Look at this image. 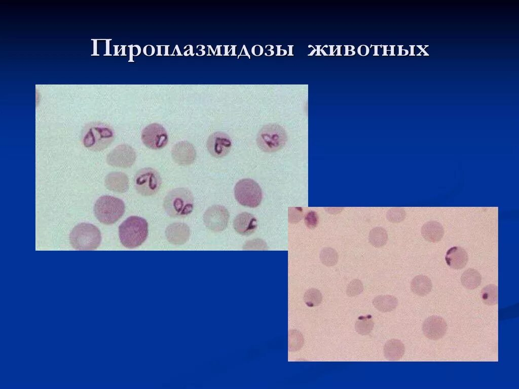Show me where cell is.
I'll use <instances>...</instances> for the list:
<instances>
[{
  "label": "cell",
  "instance_id": "5",
  "mask_svg": "<svg viewBox=\"0 0 519 389\" xmlns=\"http://www.w3.org/2000/svg\"><path fill=\"white\" fill-rule=\"evenodd\" d=\"M125 210L124 201L110 195L101 196L97 199L94 206L95 217L101 223L105 225L115 223L123 216Z\"/></svg>",
  "mask_w": 519,
  "mask_h": 389
},
{
  "label": "cell",
  "instance_id": "33",
  "mask_svg": "<svg viewBox=\"0 0 519 389\" xmlns=\"http://www.w3.org/2000/svg\"><path fill=\"white\" fill-rule=\"evenodd\" d=\"M416 47H418L421 51L424 53L423 56H429V54L425 51V49L422 48V45H416Z\"/></svg>",
  "mask_w": 519,
  "mask_h": 389
},
{
  "label": "cell",
  "instance_id": "18",
  "mask_svg": "<svg viewBox=\"0 0 519 389\" xmlns=\"http://www.w3.org/2000/svg\"><path fill=\"white\" fill-rule=\"evenodd\" d=\"M445 260L450 267L454 269H461L466 265L468 256L463 247L455 246L447 251Z\"/></svg>",
  "mask_w": 519,
  "mask_h": 389
},
{
  "label": "cell",
  "instance_id": "38",
  "mask_svg": "<svg viewBox=\"0 0 519 389\" xmlns=\"http://www.w3.org/2000/svg\"><path fill=\"white\" fill-rule=\"evenodd\" d=\"M334 46H335V45H329V47H330V54L328 55H329V56H333L334 55V54H333L334 51H333V48Z\"/></svg>",
  "mask_w": 519,
  "mask_h": 389
},
{
  "label": "cell",
  "instance_id": "16",
  "mask_svg": "<svg viewBox=\"0 0 519 389\" xmlns=\"http://www.w3.org/2000/svg\"><path fill=\"white\" fill-rule=\"evenodd\" d=\"M104 185L109 191L123 193L128 189L129 179L123 172L111 171L105 176Z\"/></svg>",
  "mask_w": 519,
  "mask_h": 389
},
{
  "label": "cell",
  "instance_id": "24",
  "mask_svg": "<svg viewBox=\"0 0 519 389\" xmlns=\"http://www.w3.org/2000/svg\"><path fill=\"white\" fill-rule=\"evenodd\" d=\"M369 243L375 247H381L385 245L388 240V233L382 227L373 228L369 232Z\"/></svg>",
  "mask_w": 519,
  "mask_h": 389
},
{
  "label": "cell",
  "instance_id": "39",
  "mask_svg": "<svg viewBox=\"0 0 519 389\" xmlns=\"http://www.w3.org/2000/svg\"><path fill=\"white\" fill-rule=\"evenodd\" d=\"M389 46L391 47V50H390L391 53L389 55L390 56H395V54H394V47L395 46V45H390Z\"/></svg>",
  "mask_w": 519,
  "mask_h": 389
},
{
  "label": "cell",
  "instance_id": "43",
  "mask_svg": "<svg viewBox=\"0 0 519 389\" xmlns=\"http://www.w3.org/2000/svg\"><path fill=\"white\" fill-rule=\"evenodd\" d=\"M320 51H321V52L322 53V54H323V55L324 56H328V54H326V53H325V51H324V50H323V49H322V48H321V49H320Z\"/></svg>",
  "mask_w": 519,
  "mask_h": 389
},
{
  "label": "cell",
  "instance_id": "32",
  "mask_svg": "<svg viewBox=\"0 0 519 389\" xmlns=\"http://www.w3.org/2000/svg\"><path fill=\"white\" fill-rule=\"evenodd\" d=\"M344 46L345 47V54H344V56H349L348 51H351L354 54H355V52L353 51L355 49V47L354 46L352 45V49L351 50L348 49V47L349 45H344Z\"/></svg>",
  "mask_w": 519,
  "mask_h": 389
},
{
  "label": "cell",
  "instance_id": "19",
  "mask_svg": "<svg viewBox=\"0 0 519 389\" xmlns=\"http://www.w3.org/2000/svg\"><path fill=\"white\" fill-rule=\"evenodd\" d=\"M422 237L427 241L437 242L443 237L444 231L442 225L436 221L425 223L421 229Z\"/></svg>",
  "mask_w": 519,
  "mask_h": 389
},
{
  "label": "cell",
  "instance_id": "42",
  "mask_svg": "<svg viewBox=\"0 0 519 389\" xmlns=\"http://www.w3.org/2000/svg\"><path fill=\"white\" fill-rule=\"evenodd\" d=\"M364 46H365V48H366V53H365V54L364 55V56H366L369 53V49L368 47L367 46L365 45H364Z\"/></svg>",
  "mask_w": 519,
  "mask_h": 389
},
{
  "label": "cell",
  "instance_id": "9",
  "mask_svg": "<svg viewBox=\"0 0 519 389\" xmlns=\"http://www.w3.org/2000/svg\"><path fill=\"white\" fill-rule=\"evenodd\" d=\"M141 138L145 146L153 150L162 149L168 142V135L166 129L158 123L146 125L141 131Z\"/></svg>",
  "mask_w": 519,
  "mask_h": 389
},
{
  "label": "cell",
  "instance_id": "22",
  "mask_svg": "<svg viewBox=\"0 0 519 389\" xmlns=\"http://www.w3.org/2000/svg\"><path fill=\"white\" fill-rule=\"evenodd\" d=\"M398 299L390 295H381L375 297L373 301V306L382 312H391L396 309L398 305Z\"/></svg>",
  "mask_w": 519,
  "mask_h": 389
},
{
  "label": "cell",
  "instance_id": "29",
  "mask_svg": "<svg viewBox=\"0 0 519 389\" xmlns=\"http://www.w3.org/2000/svg\"><path fill=\"white\" fill-rule=\"evenodd\" d=\"M406 217L404 209L400 207H393L386 213V218L390 222L398 223L403 221Z\"/></svg>",
  "mask_w": 519,
  "mask_h": 389
},
{
  "label": "cell",
  "instance_id": "44",
  "mask_svg": "<svg viewBox=\"0 0 519 389\" xmlns=\"http://www.w3.org/2000/svg\"><path fill=\"white\" fill-rule=\"evenodd\" d=\"M288 47H289V54L288 55V56H289V55H292L293 56V55L292 54V50H291L292 49L290 48L291 47V45H288Z\"/></svg>",
  "mask_w": 519,
  "mask_h": 389
},
{
  "label": "cell",
  "instance_id": "21",
  "mask_svg": "<svg viewBox=\"0 0 519 389\" xmlns=\"http://www.w3.org/2000/svg\"><path fill=\"white\" fill-rule=\"evenodd\" d=\"M410 288L413 293L416 295L425 296L431 292L432 283L428 276L425 275H418L412 279Z\"/></svg>",
  "mask_w": 519,
  "mask_h": 389
},
{
  "label": "cell",
  "instance_id": "34",
  "mask_svg": "<svg viewBox=\"0 0 519 389\" xmlns=\"http://www.w3.org/2000/svg\"><path fill=\"white\" fill-rule=\"evenodd\" d=\"M380 46V45H370V48H371V47H372V46H374V47H375V53H374V54H373V56H379V54H378V47L379 46Z\"/></svg>",
  "mask_w": 519,
  "mask_h": 389
},
{
  "label": "cell",
  "instance_id": "6",
  "mask_svg": "<svg viewBox=\"0 0 519 389\" xmlns=\"http://www.w3.org/2000/svg\"><path fill=\"white\" fill-rule=\"evenodd\" d=\"M256 140L261 150L274 152L284 146L287 140V134L283 126L277 123H270L259 130Z\"/></svg>",
  "mask_w": 519,
  "mask_h": 389
},
{
  "label": "cell",
  "instance_id": "37",
  "mask_svg": "<svg viewBox=\"0 0 519 389\" xmlns=\"http://www.w3.org/2000/svg\"><path fill=\"white\" fill-rule=\"evenodd\" d=\"M336 46L337 47V48L336 49L338 50L337 54H336V56H341L342 54H341V49H340V48H341V47H342V45H336Z\"/></svg>",
  "mask_w": 519,
  "mask_h": 389
},
{
  "label": "cell",
  "instance_id": "31",
  "mask_svg": "<svg viewBox=\"0 0 519 389\" xmlns=\"http://www.w3.org/2000/svg\"><path fill=\"white\" fill-rule=\"evenodd\" d=\"M306 222L308 227L313 228L316 227L318 222V217L316 212L311 211L306 217Z\"/></svg>",
  "mask_w": 519,
  "mask_h": 389
},
{
  "label": "cell",
  "instance_id": "4",
  "mask_svg": "<svg viewBox=\"0 0 519 389\" xmlns=\"http://www.w3.org/2000/svg\"><path fill=\"white\" fill-rule=\"evenodd\" d=\"M71 246L78 251H92L97 249L101 241L99 229L95 225L81 223L76 225L69 234Z\"/></svg>",
  "mask_w": 519,
  "mask_h": 389
},
{
  "label": "cell",
  "instance_id": "20",
  "mask_svg": "<svg viewBox=\"0 0 519 389\" xmlns=\"http://www.w3.org/2000/svg\"><path fill=\"white\" fill-rule=\"evenodd\" d=\"M405 347L399 339H391L387 341L384 346V355L389 361H398L404 355Z\"/></svg>",
  "mask_w": 519,
  "mask_h": 389
},
{
  "label": "cell",
  "instance_id": "15",
  "mask_svg": "<svg viewBox=\"0 0 519 389\" xmlns=\"http://www.w3.org/2000/svg\"><path fill=\"white\" fill-rule=\"evenodd\" d=\"M165 235L168 242L174 245H181L189 239V227L182 223H173L166 229Z\"/></svg>",
  "mask_w": 519,
  "mask_h": 389
},
{
  "label": "cell",
  "instance_id": "10",
  "mask_svg": "<svg viewBox=\"0 0 519 389\" xmlns=\"http://www.w3.org/2000/svg\"><path fill=\"white\" fill-rule=\"evenodd\" d=\"M136 159L135 149L127 144H121L107 154L106 161L113 167L128 168L134 163Z\"/></svg>",
  "mask_w": 519,
  "mask_h": 389
},
{
  "label": "cell",
  "instance_id": "40",
  "mask_svg": "<svg viewBox=\"0 0 519 389\" xmlns=\"http://www.w3.org/2000/svg\"><path fill=\"white\" fill-rule=\"evenodd\" d=\"M403 46V45H398V47H399V53L397 54L398 56H402V47Z\"/></svg>",
  "mask_w": 519,
  "mask_h": 389
},
{
  "label": "cell",
  "instance_id": "26",
  "mask_svg": "<svg viewBox=\"0 0 519 389\" xmlns=\"http://www.w3.org/2000/svg\"><path fill=\"white\" fill-rule=\"evenodd\" d=\"M374 327V322L370 314L359 316L355 324L356 331L361 335H368L373 330Z\"/></svg>",
  "mask_w": 519,
  "mask_h": 389
},
{
  "label": "cell",
  "instance_id": "17",
  "mask_svg": "<svg viewBox=\"0 0 519 389\" xmlns=\"http://www.w3.org/2000/svg\"><path fill=\"white\" fill-rule=\"evenodd\" d=\"M257 220L251 214L243 212L238 215L233 221L235 230L242 235L253 233L257 227Z\"/></svg>",
  "mask_w": 519,
  "mask_h": 389
},
{
  "label": "cell",
  "instance_id": "12",
  "mask_svg": "<svg viewBox=\"0 0 519 389\" xmlns=\"http://www.w3.org/2000/svg\"><path fill=\"white\" fill-rule=\"evenodd\" d=\"M206 147L209 153L215 157H221L227 155L232 147V140L230 136L223 131H215L208 136Z\"/></svg>",
  "mask_w": 519,
  "mask_h": 389
},
{
  "label": "cell",
  "instance_id": "41",
  "mask_svg": "<svg viewBox=\"0 0 519 389\" xmlns=\"http://www.w3.org/2000/svg\"><path fill=\"white\" fill-rule=\"evenodd\" d=\"M316 46L317 47V54H316V56H321V54H320V47H321V45H316Z\"/></svg>",
  "mask_w": 519,
  "mask_h": 389
},
{
  "label": "cell",
  "instance_id": "7",
  "mask_svg": "<svg viewBox=\"0 0 519 389\" xmlns=\"http://www.w3.org/2000/svg\"><path fill=\"white\" fill-rule=\"evenodd\" d=\"M235 198L243 206L254 208L261 203L262 190L258 183L250 178L239 180L234 189Z\"/></svg>",
  "mask_w": 519,
  "mask_h": 389
},
{
  "label": "cell",
  "instance_id": "30",
  "mask_svg": "<svg viewBox=\"0 0 519 389\" xmlns=\"http://www.w3.org/2000/svg\"><path fill=\"white\" fill-rule=\"evenodd\" d=\"M364 287L361 281L357 278L353 279L346 288V294L349 297H355L360 294Z\"/></svg>",
  "mask_w": 519,
  "mask_h": 389
},
{
  "label": "cell",
  "instance_id": "35",
  "mask_svg": "<svg viewBox=\"0 0 519 389\" xmlns=\"http://www.w3.org/2000/svg\"><path fill=\"white\" fill-rule=\"evenodd\" d=\"M382 46L383 47V54H382V56H388V54H387V50L386 48H387V47L388 46L387 45H382Z\"/></svg>",
  "mask_w": 519,
  "mask_h": 389
},
{
  "label": "cell",
  "instance_id": "8",
  "mask_svg": "<svg viewBox=\"0 0 519 389\" xmlns=\"http://www.w3.org/2000/svg\"><path fill=\"white\" fill-rule=\"evenodd\" d=\"M134 182L135 188L139 194L149 196L158 192L161 186L162 180L156 169L146 167L136 172Z\"/></svg>",
  "mask_w": 519,
  "mask_h": 389
},
{
  "label": "cell",
  "instance_id": "3",
  "mask_svg": "<svg viewBox=\"0 0 519 389\" xmlns=\"http://www.w3.org/2000/svg\"><path fill=\"white\" fill-rule=\"evenodd\" d=\"M194 197L187 188H177L165 197L163 206L166 214L173 218H183L192 213L194 205Z\"/></svg>",
  "mask_w": 519,
  "mask_h": 389
},
{
  "label": "cell",
  "instance_id": "28",
  "mask_svg": "<svg viewBox=\"0 0 519 389\" xmlns=\"http://www.w3.org/2000/svg\"><path fill=\"white\" fill-rule=\"evenodd\" d=\"M322 300V295L320 291L315 288L308 290L304 295V301L309 307H314L319 305Z\"/></svg>",
  "mask_w": 519,
  "mask_h": 389
},
{
  "label": "cell",
  "instance_id": "27",
  "mask_svg": "<svg viewBox=\"0 0 519 389\" xmlns=\"http://www.w3.org/2000/svg\"><path fill=\"white\" fill-rule=\"evenodd\" d=\"M319 258L323 265L330 267L337 264L339 255L335 249L331 247H324L320 251Z\"/></svg>",
  "mask_w": 519,
  "mask_h": 389
},
{
  "label": "cell",
  "instance_id": "1",
  "mask_svg": "<svg viewBox=\"0 0 519 389\" xmlns=\"http://www.w3.org/2000/svg\"><path fill=\"white\" fill-rule=\"evenodd\" d=\"M115 138L113 128L101 122H93L86 124L80 134L83 145L92 151L104 150L110 145Z\"/></svg>",
  "mask_w": 519,
  "mask_h": 389
},
{
  "label": "cell",
  "instance_id": "2",
  "mask_svg": "<svg viewBox=\"0 0 519 389\" xmlns=\"http://www.w3.org/2000/svg\"><path fill=\"white\" fill-rule=\"evenodd\" d=\"M148 223L143 218L130 216L119 227V236L121 243L128 249H134L142 244L148 235Z\"/></svg>",
  "mask_w": 519,
  "mask_h": 389
},
{
  "label": "cell",
  "instance_id": "13",
  "mask_svg": "<svg viewBox=\"0 0 519 389\" xmlns=\"http://www.w3.org/2000/svg\"><path fill=\"white\" fill-rule=\"evenodd\" d=\"M171 153L173 160L180 165L191 164L194 162L197 154L194 146L187 140L175 144Z\"/></svg>",
  "mask_w": 519,
  "mask_h": 389
},
{
  "label": "cell",
  "instance_id": "23",
  "mask_svg": "<svg viewBox=\"0 0 519 389\" xmlns=\"http://www.w3.org/2000/svg\"><path fill=\"white\" fill-rule=\"evenodd\" d=\"M460 281L462 285L468 290H474L481 284V276L479 272L474 268H468L462 274Z\"/></svg>",
  "mask_w": 519,
  "mask_h": 389
},
{
  "label": "cell",
  "instance_id": "11",
  "mask_svg": "<svg viewBox=\"0 0 519 389\" xmlns=\"http://www.w3.org/2000/svg\"><path fill=\"white\" fill-rule=\"evenodd\" d=\"M230 214L228 209L221 205H213L209 207L203 215V221L209 230L218 232L228 226Z\"/></svg>",
  "mask_w": 519,
  "mask_h": 389
},
{
  "label": "cell",
  "instance_id": "25",
  "mask_svg": "<svg viewBox=\"0 0 519 389\" xmlns=\"http://www.w3.org/2000/svg\"><path fill=\"white\" fill-rule=\"evenodd\" d=\"M483 302L489 306L496 305L498 303V287L491 284L485 286L480 292Z\"/></svg>",
  "mask_w": 519,
  "mask_h": 389
},
{
  "label": "cell",
  "instance_id": "14",
  "mask_svg": "<svg viewBox=\"0 0 519 389\" xmlns=\"http://www.w3.org/2000/svg\"><path fill=\"white\" fill-rule=\"evenodd\" d=\"M448 326L444 319L440 316L432 315L426 318L422 325L424 336L431 340H437L446 334Z\"/></svg>",
  "mask_w": 519,
  "mask_h": 389
},
{
  "label": "cell",
  "instance_id": "45",
  "mask_svg": "<svg viewBox=\"0 0 519 389\" xmlns=\"http://www.w3.org/2000/svg\"><path fill=\"white\" fill-rule=\"evenodd\" d=\"M313 48L314 49L311 52V53L310 54L308 55L309 56H312L314 54V53L316 51V50L314 47H313Z\"/></svg>",
  "mask_w": 519,
  "mask_h": 389
},
{
  "label": "cell",
  "instance_id": "36",
  "mask_svg": "<svg viewBox=\"0 0 519 389\" xmlns=\"http://www.w3.org/2000/svg\"><path fill=\"white\" fill-rule=\"evenodd\" d=\"M415 46V45H410V47H411V53L410 54V56H415V54H414Z\"/></svg>",
  "mask_w": 519,
  "mask_h": 389
},
{
  "label": "cell",
  "instance_id": "46",
  "mask_svg": "<svg viewBox=\"0 0 519 389\" xmlns=\"http://www.w3.org/2000/svg\"><path fill=\"white\" fill-rule=\"evenodd\" d=\"M402 50L404 51L405 52V53L403 55V56H405V55H408L409 51L407 49H402Z\"/></svg>",
  "mask_w": 519,
  "mask_h": 389
}]
</instances>
